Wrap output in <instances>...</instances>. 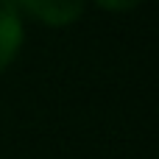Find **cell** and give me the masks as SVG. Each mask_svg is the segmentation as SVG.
<instances>
[{"instance_id": "1", "label": "cell", "mask_w": 159, "mask_h": 159, "mask_svg": "<svg viewBox=\"0 0 159 159\" xmlns=\"http://www.w3.org/2000/svg\"><path fill=\"white\" fill-rule=\"evenodd\" d=\"M3 3H8L20 14L28 11L31 17L48 25H67L84 14V0H3Z\"/></svg>"}, {"instance_id": "3", "label": "cell", "mask_w": 159, "mask_h": 159, "mask_svg": "<svg viewBox=\"0 0 159 159\" xmlns=\"http://www.w3.org/2000/svg\"><path fill=\"white\" fill-rule=\"evenodd\" d=\"M95 3H101V6L109 8V11H129V8L140 6L143 0H95Z\"/></svg>"}, {"instance_id": "2", "label": "cell", "mask_w": 159, "mask_h": 159, "mask_svg": "<svg viewBox=\"0 0 159 159\" xmlns=\"http://www.w3.org/2000/svg\"><path fill=\"white\" fill-rule=\"evenodd\" d=\"M22 48V14L0 0V73L14 61Z\"/></svg>"}]
</instances>
